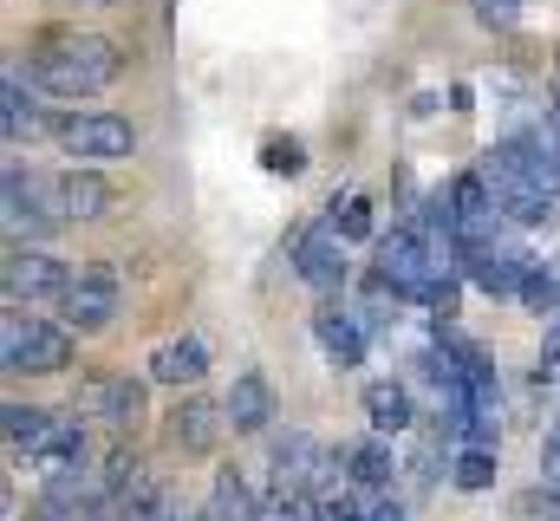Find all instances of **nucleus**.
<instances>
[{
    "label": "nucleus",
    "mask_w": 560,
    "mask_h": 521,
    "mask_svg": "<svg viewBox=\"0 0 560 521\" xmlns=\"http://www.w3.org/2000/svg\"><path fill=\"white\" fill-rule=\"evenodd\" d=\"M125 53L98 33H52L39 53H33V85L52 92V99H92L118 79Z\"/></svg>",
    "instance_id": "obj_1"
},
{
    "label": "nucleus",
    "mask_w": 560,
    "mask_h": 521,
    "mask_svg": "<svg viewBox=\"0 0 560 521\" xmlns=\"http://www.w3.org/2000/svg\"><path fill=\"white\" fill-rule=\"evenodd\" d=\"M66 366H72V326L7 306V320H0V372H13V379H52Z\"/></svg>",
    "instance_id": "obj_2"
},
{
    "label": "nucleus",
    "mask_w": 560,
    "mask_h": 521,
    "mask_svg": "<svg viewBox=\"0 0 560 521\" xmlns=\"http://www.w3.org/2000/svg\"><path fill=\"white\" fill-rule=\"evenodd\" d=\"M59 137V150L72 157V163H125L131 150H138V125L131 118H118V112H72V118H59L52 125Z\"/></svg>",
    "instance_id": "obj_3"
},
{
    "label": "nucleus",
    "mask_w": 560,
    "mask_h": 521,
    "mask_svg": "<svg viewBox=\"0 0 560 521\" xmlns=\"http://www.w3.org/2000/svg\"><path fill=\"white\" fill-rule=\"evenodd\" d=\"M476 170H482V183H489V196H495V209H502L509 222H548V216H555V196H548L522 163H515V150H509V143H489Z\"/></svg>",
    "instance_id": "obj_4"
},
{
    "label": "nucleus",
    "mask_w": 560,
    "mask_h": 521,
    "mask_svg": "<svg viewBox=\"0 0 560 521\" xmlns=\"http://www.w3.org/2000/svg\"><path fill=\"white\" fill-rule=\"evenodd\" d=\"M72 260L46 255V248H13V255L0 260V287H7V306H33V300H66L72 293Z\"/></svg>",
    "instance_id": "obj_5"
},
{
    "label": "nucleus",
    "mask_w": 560,
    "mask_h": 521,
    "mask_svg": "<svg viewBox=\"0 0 560 521\" xmlns=\"http://www.w3.org/2000/svg\"><path fill=\"white\" fill-rule=\"evenodd\" d=\"M275 483H280V496H313V502H326L332 456H326L306 430H287V437H275Z\"/></svg>",
    "instance_id": "obj_6"
},
{
    "label": "nucleus",
    "mask_w": 560,
    "mask_h": 521,
    "mask_svg": "<svg viewBox=\"0 0 560 521\" xmlns=\"http://www.w3.org/2000/svg\"><path fill=\"white\" fill-rule=\"evenodd\" d=\"M39 189H46V209H52L59 222H98V216L112 209V183H105L92 163H72V170H59V176H39Z\"/></svg>",
    "instance_id": "obj_7"
},
{
    "label": "nucleus",
    "mask_w": 560,
    "mask_h": 521,
    "mask_svg": "<svg viewBox=\"0 0 560 521\" xmlns=\"http://www.w3.org/2000/svg\"><path fill=\"white\" fill-rule=\"evenodd\" d=\"M293 274H300L306 287H319V293L346 287V235H339L332 222L300 229V242H293Z\"/></svg>",
    "instance_id": "obj_8"
},
{
    "label": "nucleus",
    "mask_w": 560,
    "mask_h": 521,
    "mask_svg": "<svg viewBox=\"0 0 560 521\" xmlns=\"http://www.w3.org/2000/svg\"><path fill=\"white\" fill-rule=\"evenodd\" d=\"M112 313H118V274L112 267H79V280H72V293H66V326L72 333H98V326H112Z\"/></svg>",
    "instance_id": "obj_9"
},
{
    "label": "nucleus",
    "mask_w": 560,
    "mask_h": 521,
    "mask_svg": "<svg viewBox=\"0 0 560 521\" xmlns=\"http://www.w3.org/2000/svg\"><path fill=\"white\" fill-rule=\"evenodd\" d=\"M463 274L482 287V293H522L528 274H535V255L509 248V242H482V248H463Z\"/></svg>",
    "instance_id": "obj_10"
},
{
    "label": "nucleus",
    "mask_w": 560,
    "mask_h": 521,
    "mask_svg": "<svg viewBox=\"0 0 560 521\" xmlns=\"http://www.w3.org/2000/svg\"><path fill=\"white\" fill-rule=\"evenodd\" d=\"M79 417H105V424H131L143 410V385L138 379H85L79 397H72Z\"/></svg>",
    "instance_id": "obj_11"
},
{
    "label": "nucleus",
    "mask_w": 560,
    "mask_h": 521,
    "mask_svg": "<svg viewBox=\"0 0 560 521\" xmlns=\"http://www.w3.org/2000/svg\"><path fill=\"white\" fill-rule=\"evenodd\" d=\"M229 430V410H215L209 397H183L176 410H170V443L176 450H189V456H202V450H215V437Z\"/></svg>",
    "instance_id": "obj_12"
},
{
    "label": "nucleus",
    "mask_w": 560,
    "mask_h": 521,
    "mask_svg": "<svg viewBox=\"0 0 560 521\" xmlns=\"http://www.w3.org/2000/svg\"><path fill=\"white\" fill-rule=\"evenodd\" d=\"M222 410H229V430L235 437H255V430H268L275 424V385L261 379V372H242L229 397H222Z\"/></svg>",
    "instance_id": "obj_13"
},
{
    "label": "nucleus",
    "mask_w": 560,
    "mask_h": 521,
    "mask_svg": "<svg viewBox=\"0 0 560 521\" xmlns=\"http://www.w3.org/2000/svg\"><path fill=\"white\" fill-rule=\"evenodd\" d=\"M26 456L39 463V476H52V470H79V463H85V430H79V410H72V417H52V424L26 443Z\"/></svg>",
    "instance_id": "obj_14"
},
{
    "label": "nucleus",
    "mask_w": 560,
    "mask_h": 521,
    "mask_svg": "<svg viewBox=\"0 0 560 521\" xmlns=\"http://www.w3.org/2000/svg\"><path fill=\"white\" fill-rule=\"evenodd\" d=\"M313 333H319V346H326V359H332V366L346 372V366H359V359H365V333H372V326H365L359 313H339V306H319V313H313Z\"/></svg>",
    "instance_id": "obj_15"
},
{
    "label": "nucleus",
    "mask_w": 560,
    "mask_h": 521,
    "mask_svg": "<svg viewBox=\"0 0 560 521\" xmlns=\"http://www.w3.org/2000/svg\"><path fill=\"white\" fill-rule=\"evenodd\" d=\"M202 372H209V346L196 333H183V339H170V346L150 352V379L156 385H196Z\"/></svg>",
    "instance_id": "obj_16"
},
{
    "label": "nucleus",
    "mask_w": 560,
    "mask_h": 521,
    "mask_svg": "<svg viewBox=\"0 0 560 521\" xmlns=\"http://www.w3.org/2000/svg\"><path fill=\"white\" fill-rule=\"evenodd\" d=\"M0 130H7V143H20V137H39L46 130V112L33 105V92L20 85V72L7 66V85H0Z\"/></svg>",
    "instance_id": "obj_17"
},
{
    "label": "nucleus",
    "mask_w": 560,
    "mask_h": 521,
    "mask_svg": "<svg viewBox=\"0 0 560 521\" xmlns=\"http://www.w3.org/2000/svg\"><path fill=\"white\" fill-rule=\"evenodd\" d=\"M392 470H398V456H392V443H385L378 430H372L365 443H352V450H346V476H352L359 489H385V483H392Z\"/></svg>",
    "instance_id": "obj_18"
},
{
    "label": "nucleus",
    "mask_w": 560,
    "mask_h": 521,
    "mask_svg": "<svg viewBox=\"0 0 560 521\" xmlns=\"http://www.w3.org/2000/svg\"><path fill=\"white\" fill-rule=\"evenodd\" d=\"M365 417H372V430H378V437H398V430H411V391L392 385V379L365 385Z\"/></svg>",
    "instance_id": "obj_19"
},
{
    "label": "nucleus",
    "mask_w": 560,
    "mask_h": 521,
    "mask_svg": "<svg viewBox=\"0 0 560 521\" xmlns=\"http://www.w3.org/2000/svg\"><path fill=\"white\" fill-rule=\"evenodd\" d=\"M209 509H215L222 521H261V516H268V509L255 502V489H248L235 470H222V476H215V502H209Z\"/></svg>",
    "instance_id": "obj_20"
},
{
    "label": "nucleus",
    "mask_w": 560,
    "mask_h": 521,
    "mask_svg": "<svg viewBox=\"0 0 560 521\" xmlns=\"http://www.w3.org/2000/svg\"><path fill=\"white\" fill-rule=\"evenodd\" d=\"M450 483H456V489H469V496H482V489H495V450H489V443H469V450L456 456V470H450Z\"/></svg>",
    "instance_id": "obj_21"
},
{
    "label": "nucleus",
    "mask_w": 560,
    "mask_h": 521,
    "mask_svg": "<svg viewBox=\"0 0 560 521\" xmlns=\"http://www.w3.org/2000/svg\"><path fill=\"white\" fill-rule=\"evenodd\" d=\"M0 417H7V443H13V450H26V443H33V437L52 424V410H39V404H20V397H7V410H0Z\"/></svg>",
    "instance_id": "obj_22"
},
{
    "label": "nucleus",
    "mask_w": 560,
    "mask_h": 521,
    "mask_svg": "<svg viewBox=\"0 0 560 521\" xmlns=\"http://www.w3.org/2000/svg\"><path fill=\"white\" fill-rule=\"evenodd\" d=\"M332 229H339L346 242H372V202H365V196H346L339 216H332Z\"/></svg>",
    "instance_id": "obj_23"
},
{
    "label": "nucleus",
    "mask_w": 560,
    "mask_h": 521,
    "mask_svg": "<svg viewBox=\"0 0 560 521\" xmlns=\"http://www.w3.org/2000/svg\"><path fill=\"white\" fill-rule=\"evenodd\" d=\"M261 163H268L275 176H300V170H306V150H300V137H268V143H261Z\"/></svg>",
    "instance_id": "obj_24"
},
{
    "label": "nucleus",
    "mask_w": 560,
    "mask_h": 521,
    "mask_svg": "<svg viewBox=\"0 0 560 521\" xmlns=\"http://www.w3.org/2000/svg\"><path fill=\"white\" fill-rule=\"evenodd\" d=\"M469 7H476V20H482V26H515L528 0H469Z\"/></svg>",
    "instance_id": "obj_25"
},
{
    "label": "nucleus",
    "mask_w": 560,
    "mask_h": 521,
    "mask_svg": "<svg viewBox=\"0 0 560 521\" xmlns=\"http://www.w3.org/2000/svg\"><path fill=\"white\" fill-rule=\"evenodd\" d=\"M522 516H528V521H560V489L541 483L535 496H522Z\"/></svg>",
    "instance_id": "obj_26"
},
{
    "label": "nucleus",
    "mask_w": 560,
    "mask_h": 521,
    "mask_svg": "<svg viewBox=\"0 0 560 521\" xmlns=\"http://www.w3.org/2000/svg\"><path fill=\"white\" fill-rule=\"evenodd\" d=\"M541 476H548V489H560V424L548 430V443H541Z\"/></svg>",
    "instance_id": "obj_27"
},
{
    "label": "nucleus",
    "mask_w": 560,
    "mask_h": 521,
    "mask_svg": "<svg viewBox=\"0 0 560 521\" xmlns=\"http://www.w3.org/2000/svg\"><path fill=\"white\" fill-rule=\"evenodd\" d=\"M541 379L560 385V326H548V339H541Z\"/></svg>",
    "instance_id": "obj_28"
},
{
    "label": "nucleus",
    "mask_w": 560,
    "mask_h": 521,
    "mask_svg": "<svg viewBox=\"0 0 560 521\" xmlns=\"http://www.w3.org/2000/svg\"><path fill=\"white\" fill-rule=\"evenodd\" d=\"M359 521H411V516H405V502H372Z\"/></svg>",
    "instance_id": "obj_29"
},
{
    "label": "nucleus",
    "mask_w": 560,
    "mask_h": 521,
    "mask_svg": "<svg viewBox=\"0 0 560 521\" xmlns=\"http://www.w3.org/2000/svg\"><path fill=\"white\" fill-rule=\"evenodd\" d=\"M85 7H118V0H85Z\"/></svg>",
    "instance_id": "obj_30"
},
{
    "label": "nucleus",
    "mask_w": 560,
    "mask_h": 521,
    "mask_svg": "<svg viewBox=\"0 0 560 521\" xmlns=\"http://www.w3.org/2000/svg\"><path fill=\"white\" fill-rule=\"evenodd\" d=\"M555 105H560V72H555Z\"/></svg>",
    "instance_id": "obj_31"
}]
</instances>
